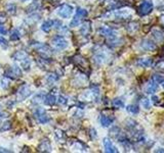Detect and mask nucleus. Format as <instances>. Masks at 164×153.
I'll list each match as a JSON object with an SVG mask.
<instances>
[{"mask_svg":"<svg viewBox=\"0 0 164 153\" xmlns=\"http://www.w3.org/2000/svg\"><path fill=\"white\" fill-rule=\"evenodd\" d=\"M40 8H41V3L39 2V1H37V0H35V1H33L31 4L29 5L27 7V12H34V11H37V10H39Z\"/></svg>","mask_w":164,"mask_h":153,"instance_id":"4468645a","label":"nucleus"},{"mask_svg":"<svg viewBox=\"0 0 164 153\" xmlns=\"http://www.w3.org/2000/svg\"><path fill=\"white\" fill-rule=\"evenodd\" d=\"M23 1H27V0H23Z\"/></svg>","mask_w":164,"mask_h":153,"instance_id":"72a5a7b5","label":"nucleus"},{"mask_svg":"<svg viewBox=\"0 0 164 153\" xmlns=\"http://www.w3.org/2000/svg\"><path fill=\"white\" fill-rule=\"evenodd\" d=\"M7 11L9 12V13H15V9H17V6H15V4H12V3H10V4L7 5Z\"/></svg>","mask_w":164,"mask_h":153,"instance_id":"5701e85b","label":"nucleus"},{"mask_svg":"<svg viewBox=\"0 0 164 153\" xmlns=\"http://www.w3.org/2000/svg\"><path fill=\"white\" fill-rule=\"evenodd\" d=\"M153 8V4L152 2L150 1H146L141 5V13L142 15H146V13H149Z\"/></svg>","mask_w":164,"mask_h":153,"instance_id":"f8f14e48","label":"nucleus"},{"mask_svg":"<svg viewBox=\"0 0 164 153\" xmlns=\"http://www.w3.org/2000/svg\"><path fill=\"white\" fill-rule=\"evenodd\" d=\"M21 33L19 30L15 29V30H12L11 32V34H10V40H12V41H17V40H20L21 39Z\"/></svg>","mask_w":164,"mask_h":153,"instance_id":"aec40b11","label":"nucleus"},{"mask_svg":"<svg viewBox=\"0 0 164 153\" xmlns=\"http://www.w3.org/2000/svg\"><path fill=\"white\" fill-rule=\"evenodd\" d=\"M150 63H151V61L148 60V59H141V60L139 61V64L142 66H150Z\"/></svg>","mask_w":164,"mask_h":153,"instance_id":"bb28decb","label":"nucleus"},{"mask_svg":"<svg viewBox=\"0 0 164 153\" xmlns=\"http://www.w3.org/2000/svg\"><path fill=\"white\" fill-rule=\"evenodd\" d=\"M67 102H68V98L66 97V96H63V95H61L59 97V103L60 104H67Z\"/></svg>","mask_w":164,"mask_h":153,"instance_id":"b1692460","label":"nucleus"},{"mask_svg":"<svg viewBox=\"0 0 164 153\" xmlns=\"http://www.w3.org/2000/svg\"><path fill=\"white\" fill-rule=\"evenodd\" d=\"M104 147H105L106 152H117V149H116L115 146L113 145L112 141H110L107 138L104 140Z\"/></svg>","mask_w":164,"mask_h":153,"instance_id":"1a4fd4ad","label":"nucleus"},{"mask_svg":"<svg viewBox=\"0 0 164 153\" xmlns=\"http://www.w3.org/2000/svg\"><path fill=\"white\" fill-rule=\"evenodd\" d=\"M100 125H102V126L107 128V127H109L113 123V119H110L109 117H107V115H102L100 119Z\"/></svg>","mask_w":164,"mask_h":153,"instance_id":"f3484780","label":"nucleus"},{"mask_svg":"<svg viewBox=\"0 0 164 153\" xmlns=\"http://www.w3.org/2000/svg\"><path fill=\"white\" fill-rule=\"evenodd\" d=\"M34 117L37 119V122L40 123V124H46L50 121V117H48V114L46 113V111L41 108V107H38L34 112Z\"/></svg>","mask_w":164,"mask_h":153,"instance_id":"20e7f679","label":"nucleus"},{"mask_svg":"<svg viewBox=\"0 0 164 153\" xmlns=\"http://www.w3.org/2000/svg\"><path fill=\"white\" fill-rule=\"evenodd\" d=\"M0 152H10V150L6 148H2V147H0Z\"/></svg>","mask_w":164,"mask_h":153,"instance_id":"473e14b6","label":"nucleus"},{"mask_svg":"<svg viewBox=\"0 0 164 153\" xmlns=\"http://www.w3.org/2000/svg\"><path fill=\"white\" fill-rule=\"evenodd\" d=\"M100 33L104 36H114V31L108 27H102L100 29Z\"/></svg>","mask_w":164,"mask_h":153,"instance_id":"a211bd4d","label":"nucleus"},{"mask_svg":"<svg viewBox=\"0 0 164 153\" xmlns=\"http://www.w3.org/2000/svg\"><path fill=\"white\" fill-rule=\"evenodd\" d=\"M113 105L115 107H118V108H121V107L124 106V103H123V101L121 99H115L113 100Z\"/></svg>","mask_w":164,"mask_h":153,"instance_id":"4be33fe9","label":"nucleus"},{"mask_svg":"<svg viewBox=\"0 0 164 153\" xmlns=\"http://www.w3.org/2000/svg\"><path fill=\"white\" fill-rule=\"evenodd\" d=\"M90 135L92 136V139L96 138V131L94 129H91L90 130Z\"/></svg>","mask_w":164,"mask_h":153,"instance_id":"2f4dec72","label":"nucleus"},{"mask_svg":"<svg viewBox=\"0 0 164 153\" xmlns=\"http://www.w3.org/2000/svg\"><path fill=\"white\" fill-rule=\"evenodd\" d=\"M38 151H40V152H50L52 151V145H50L49 140H47V139L42 140L41 143L38 146Z\"/></svg>","mask_w":164,"mask_h":153,"instance_id":"6e6552de","label":"nucleus"},{"mask_svg":"<svg viewBox=\"0 0 164 153\" xmlns=\"http://www.w3.org/2000/svg\"><path fill=\"white\" fill-rule=\"evenodd\" d=\"M31 45L34 47L37 52H40V53L50 54L52 52V49L48 45H46V44L40 43V42H35V43H31Z\"/></svg>","mask_w":164,"mask_h":153,"instance_id":"423d86ee","label":"nucleus"},{"mask_svg":"<svg viewBox=\"0 0 164 153\" xmlns=\"http://www.w3.org/2000/svg\"><path fill=\"white\" fill-rule=\"evenodd\" d=\"M127 110L129 112H131V113H137L139 111V108H137V106H135V105H129L127 107Z\"/></svg>","mask_w":164,"mask_h":153,"instance_id":"393cba45","label":"nucleus"},{"mask_svg":"<svg viewBox=\"0 0 164 153\" xmlns=\"http://www.w3.org/2000/svg\"><path fill=\"white\" fill-rule=\"evenodd\" d=\"M90 23H84L83 25H82V27L80 28V33L82 36H88L89 35V33H90Z\"/></svg>","mask_w":164,"mask_h":153,"instance_id":"2eb2a0df","label":"nucleus"},{"mask_svg":"<svg viewBox=\"0 0 164 153\" xmlns=\"http://www.w3.org/2000/svg\"><path fill=\"white\" fill-rule=\"evenodd\" d=\"M54 28V21L52 20H47V21H44L41 25V30L45 33H49L52 31V29Z\"/></svg>","mask_w":164,"mask_h":153,"instance_id":"9b49d317","label":"nucleus"},{"mask_svg":"<svg viewBox=\"0 0 164 153\" xmlns=\"http://www.w3.org/2000/svg\"><path fill=\"white\" fill-rule=\"evenodd\" d=\"M5 78H9L11 80H17L22 76V70L21 68H19L17 66H9V68H6V71L4 73Z\"/></svg>","mask_w":164,"mask_h":153,"instance_id":"f257e3e1","label":"nucleus"},{"mask_svg":"<svg viewBox=\"0 0 164 153\" xmlns=\"http://www.w3.org/2000/svg\"><path fill=\"white\" fill-rule=\"evenodd\" d=\"M0 45L3 47H7L8 46V43L7 41H6V39L5 38H3V37L0 36Z\"/></svg>","mask_w":164,"mask_h":153,"instance_id":"c756f323","label":"nucleus"},{"mask_svg":"<svg viewBox=\"0 0 164 153\" xmlns=\"http://www.w3.org/2000/svg\"><path fill=\"white\" fill-rule=\"evenodd\" d=\"M7 34V30L3 26V24L0 23V35H6Z\"/></svg>","mask_w":164,"mask_h":153,"instance_id":"c85d7f7f","label":"nucleus"},{"mask_svg":"<svg viewBox=\"0 0 164 153\" xmlns=\"http://www.w3.org/2000/svg\"><path fill=\"white\" fill-rule=\"evenodd\" d=\"M44 104L46 105H49V106H52V105H54V103L56 102V95L52 94V93H48V94H46L45 96H44Z\"/></svg>","mask_w":164,"mask_h":153,"instance_id":"9d476101","label":"nucleus"},{"mask_svg":"<svg viewBox=\"0 0 164 153\" xmlns=\"http://www.w3.org/2000/svg\"><path fill=\"white\" fill-rule=\"evenodd\" d=\"M142 106L144 107V108H146V109H148V108H150V106H151V104H150V101L148 99H144L142 101Z\"/></svg>","mask_w":164,"mask_h":153,"instance_id":"cd10ccee","label":"nucleus"},{"mask_svg":"<svg viewBox=\"0 0 164 153\" xmlns=\"http://www.w3.org/2000/svg\"><path fill=\"white\" fill-rule=\"evenodd\" d=\"M11 129V123L9 121H6L1 125V128H0V131H8V130Z\"/></svg>","mask_w":164,"mask_h":153,"instance_id":"412c9836","label":"nucleus"},{"mask_svg":"<svg viewBox=\"0 0 164 153\" xmlns=\"http://www.w3.org/2000/svg\"><path fill=\"white\" fill-rule=\"evenodd\" d=\"M58 80H59V76L56 75V74H54V73L49 74V75L46 77V81H47V83H48L49 85L54 84V83H56Z\"/></svg>","mask_w":164,"mask_h":153,"instance_id":"6ab92c4d","label":"nucleus"},{"mask_svg":"<svg viewBox=\"0 0 164 153\" xmlns=\"http://www.w3.org/2000/svg\"><path fill=\"white\" fill-rule=\"evenodd\" d=\"M20 63H21V68H22L25 72L30 71V68H31V59H30V57H27V58H25L24 60L20 61Z\"/></svg>","mask_w":164,"mask_h":153,"instance_id":"dca6fc26","label":"nucleus"},{"mask_svg":"<svg viewBox=\"0 0 164 153\" xmlns=\"http://www.w3.org/2000/svg\"><path fill=\"white\" fill-rule=\"evenodd\" d=\"M1 83H2V88H3V89H7L8 86H9V85H8V84H9V83H8V81L6 80L5 78H3L2 81H1Z\"/></svg>","mask_w":164,"mask_h":153,"instance_id":"7c9ffc66","label":"nucleus"},{"mask_svg":"<svg viewBox=\"0 0 164 153\" xmlns=\"http://www.w3.org/2000/svg\"><path fill=\"white\" fill-rule=\"evenodd\" d=\"M74 11V7L72 5L63 4L58 8V15L62 19H69Z\"/></svg>","mask_w":164,"mask_h":153,"instance_id":"7ed1b4c3","label":"nucleus"},{"mask_svg":"<svg viewBox=\"0 0 164 153\" xmlns=\"http://www.w3.org/2000/svg\"><path fill=\"white\" fill-rule=\"evenodd\" d=\"M27 57H29V55H28L25 51H17V52L12 55V59L15 61H22L24 60L25 58H27Z\"/></svg>","mask_w":164,"mask_h":153,"instance_id":"ddd939ff","label":"nucleus"},{"mask_svg":"<svg viewBox=\"0 0 164 153\" xmlns=\"http://www.w3.org/2000/svg\"><path fill=\"white\" fill-rule=\"evenodd\" d=\"M31 95V89H30L29 86L24 85L20 88V90L17 91V101H24L25 99H27Z\"/></svg>","mask_w":164,"mask_h":153,"instance_id":"0eeeda50","label":"nucleus"},{"mask_svg":"<svg viewBox=\"0 0 164 153\" xmlns=\"http://www.w3.org/2000/svg\"><path fill=\"white\" fill-rule=\"evenodd\" d=\"M52 44L54 48L59 49V50H63V49H66L68 47V41L62 36L54 37L52 40Z\"/></svg>","mask_w":164,"mask_h":153,"instance_id":"39448f33","label":"nucleus"},{"mask_svg":"<svg viewBox=\"0 0 164 153\" xmlns=\"http://www.w3.org/2000/svg\"><path fill=\"white\" fill-rule=\"evenodd\" d=\"M87 15H88L87 10L83 9V8H78V9L76 10V15H74V17L72 19L71 23H70V27L74 28V27L79 26V24L81 23L82 19L85 17H87Z\"/></svg>","mask_w":164,"mask_h":153,"instance_id":"f03ea898","label":"nucleus"},{"mask_svg":"<svg viewBox=\"0 0 164 153\" xmlns=\"http://www.w3.org/2000/svg\"><path fill=\"white\" fill-rule=\"evenodd\" d=\"M144 46H145V48L148 49V50H151V49L155 48L154 43H152V42H146V43L144 44Z\"/></svg>","mask_w":164,"mask_h":153,"instance_id":"a878e982","label":"nucleus"}]
</instances>
